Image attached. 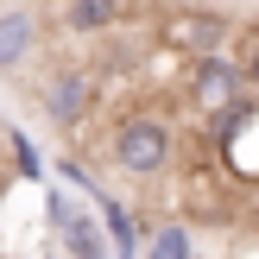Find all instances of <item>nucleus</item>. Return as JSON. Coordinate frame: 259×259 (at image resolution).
I'll list each match as a JSON object with an SVG mask.
<instances>
[{
	"label": "nucleus",
	"mask_w": 259,
	"mask_h": 259,
	"mask_svg": "<svg viewBox=\"0 0 259 259\" xmlns=\"http://www.w3.org/2000/svg\"><path fill=\"white\" fill-rule=\"evenodd\" d=\"M45 114H51V126H82L95 114V76L89 70H57L51 89H45Z\"/></svg>",
	"instance_id": "4"
},
{
	"label": "nucleus",
	"mask_w": 259,
	"mask_h": 259,
	"mask_svg": "<svg viewBox=\"0 0 259 259\" xmlns=\"http://www.w3.org/2000/svg\"><path fill=\"white\" fill-rule=\"evenodd\" d=\"M7 146H13V158H19V177H38V152H32V139H25V133H7Z\"/></svg>",
	"instance_id": "10"
},
{
	"label": "nucleus",
	"mask_w": 259,
	"mask_h": 259,
	"mask_svg": "<svg viewBox=\"0 0 259 259\" xmlns=\"http://www.w3.org/2000/svg\"><path fill=\"white\" fill-rule=\"evenodd\" d=\"M51 228L63 234V247L76 259H101V228H95V215L76 196H57V190H51Z\"/></svg>",
	"instance_id": "5"
},
{
	"label": "nucleus",
	"mask_w": 259,
	"mask_h": 259,
	"mask_svg": "<svg viewBox=\"0 0 259 259\" xmlns=\"http://www.w3.org/2000/svg\"><path fill=\"white\" fill-rule=\"evenodd\" d=\"M234 32H240V25L228 19L222 7H171V13L158 19V45H164V51H177L184 63L215 57V51H222Z\"/></svg>",
	"instance_id": "2"
},
{
	"label": "nucleus",
	"mask_w": 259,
	"mask_h": 259,
	"mask_svg": "<svg viewBox=\"0 0 259 259\" xmlns=\"http://www.w3.org/2000/svg\"><path fill=\"white\" fill-rule=\"evenodd\" d=\"M63 25L70 32H114L120 25V0H70Z\"/></svg>",
	"instance_id": "8"
},
{
	"label": "nucleus",
	"mask_w": 259,
	"mask_h": 259,
	"mask_svg": "<svg viewBox=\"0 0 259 259\" xmlns=\"http://www.w3.org/2000/svg\"><path fill=\"white\" fill-rule=\"evenodd\" d=\"M247 82H253V76L240 70L228 51H215V57H196V63H190V101H196L202 114H215V108H228V101H240V95H247Z\"/></svg>",
	"instance_id": "3"
},
{
	"label": "nucleus",
	"mask_w": 259,
	"mask_h": 259,
	"mask_svg": "<svg viewBox=\"0 0 259 259\" xmlns=\"http://www.w3.org/2000/svg\"><path fill=\"white\" fill-rule=\"evenodd\" d=\"M32 13H25V7H7V13H0V70H19V63L25 57H32Z\"/></svg>",
	"instance_id": "6"
},
{
	"label": "nucleus",
	"mask_w": 259,
	"mask_h": 259,
	"mask_svg": "<svg viewBox=\"0 0 259 259\" xmlns=\"http://www.w3.org/2000/svg\"><path fill=\"white\" fill-rule=\"evenodd\" d=\"M171 7H209V0H171Z\"/></svg>",
	"instance_id": "11"
},
{
	"label": "nucleus",
	"mask_w": 259,
	"mask_h": 259,
	"mask_svg": "<svg viewBox=\"0 0 259 259\" xmlns=\"http://www.w3.org/2000/svg\"><path fill=\"white\" fill-rule=\"evenodd\" d=\"M139 259H196V240H190L184 222H164V228H152V234H146Z\"/></svg>",
	"instance_id": "7"
},
{
	"label": "nucleus",
	"mask_w": 259,
	"mask_h": 259,
	"mask_svg": "<svg viewBox=\"0 0 259 259\" xmlns=\"http://www.w3.org/2000/svg\"><path fill=\"white\" fill-rule=\"evenodd\" d=\"M114 164L126 177H164L177 164V133L164 114H126L114 126Z\"/></svg>",
	"instance_id": "1"
},
{
	"label": "nucleus",
	"mask_w": 259,
	"mask_h": 259,
	"mask_svg": "<svg viewBox=\"0 0 259 259\" xmlns=\"http://www.w3.org/2000/svg\"><path fill=\"white\" fill-rule=\"evenodd\" d=\"M101 215H108V234L120 240V253H139V234H133V215H126L120 202H108V209H101Z\"/></svg>",
	"instance_id": "9"
}]
</instances>
